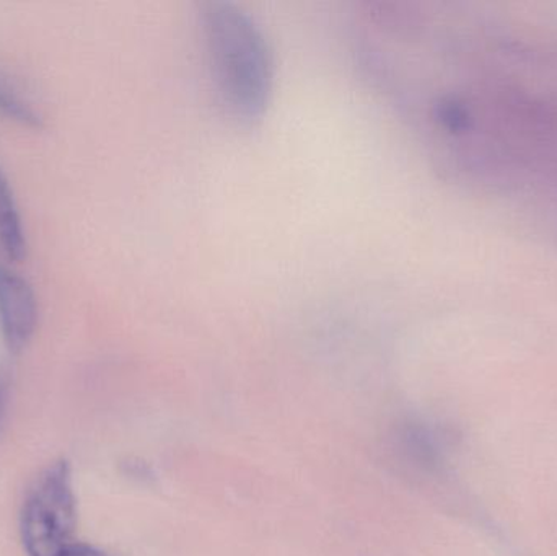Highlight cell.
<instances>
[{"instance_id":"1","label":"cell","mask_w":557,"mask_h":556,"mask_svg":"<svg viewBox=\"0 0 557 556\" xmlns=\"http://www.w3.org/2000/svg\"><path fill=\"white\" fill-rule=\"evenodd\" d=\"M206 54L222 107L244 126L267 113L274 87L270 41L253 15L228 0H211L201 10Z\"/></svg>"},{"instance_id":"5","label":"cell","mask_w":557,"mask_h":556,"mask_svg":"<svg viewBox=\"0 0 557 556\" xmlns=\"http://www.w3.org/2000/svg\"><path fill=\"white\" fill-rule=\"evenodd\" d=\"M0 114L23 126H41V116L36 113L35 108L3 78H0Z\"/></svg>"},{"instance_id":"3","label":"cell","mask_w":557,"mask_h":556,"mask_svg":"<svg viewBox=\"0 0 557 556\" xmlns=\"http://www.w3.org/2000/svg\"><path fill=\"white\" fill-rule=\"evenodd\" d=\"M38 322V304L28 281L0 264V330L12 353L26 348Z\"/></svg>"},{"instance_id":"4","label":"cell","mask_w":557,"mask_h":556,"mask_svg":"<svg viewBox=\"0 0 557 556\" xmlns=\"http://www.w3.org/2000/svg\"><path fill=\"white\" fill-rule=\"evenodd\" d=\"M0 247L13 261L23 260L26 255L25 231H23L18 206L2 169H0Z\"/></svg>"},{"instance_id":"7","label":"cell","mask_w":557,"mask_h":556,"mask_svg":"<svg viewBox=\"0 0 557 556\" xmlns=\"http://www.w3.org/2000/svg\"><path fill=\"white\" fill-rule=\"evenodd\" d=\"M7 401V384L3 381L2 375H0V418H2L3 408H5Z\"/></svg>"},{"instance_id":"2","label":"cell","mask_w":557,"mask_h":556,"mask_svg":"<svg viewBox=\"0 0 557 556\" xmlns=\"http://www.w3.org/2000/svg\"><path fill=\"white\" fill-rule=\"evenodd\" d=\"M77 499L69 462L46 467L26 493L20 535L28 556H58L74 544Z\"/></svg>"},{"instance_id":"6","label":"cell","mask_w":557,"mask_h":556,"mask_svg":"<svg viewBox=\"0 0 557 556\" xmlns=\"http://www.w3.org/2000/svg\"><path fill=\"white\" fill-rule=\"evenodd\" d=\"M58 556H110L104 554L100 548L91 547V545L87 544H78V542H74V544L69 545L64 552H61Z\"/></svg>"}]
</instances>
